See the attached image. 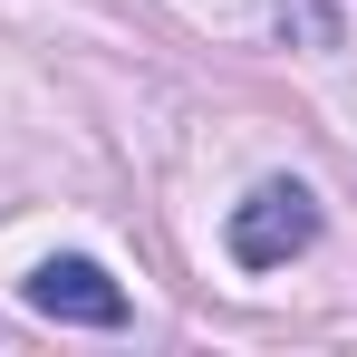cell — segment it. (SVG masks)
I'll use <instances>...</instances> for the list:
<instances>
[{
	"label": "cell",
	"instance_id": "6da1fadb",
	"mask_svg": "<svg viewBox=\"0 0 357 357\" xmlns=\"http://www.w3.org/2000/svg\"><path fill=\"white\" fill-rule=\"evenodd\" d=\"M309 232H319L309 183H261V193L232 213V261H241V271H271V261L309 251Z\"/></svg>",
	"mask_w": 357,
	"mask_h": 357
},
{
	"label": "cell",
	"instance_id": "7a4b0ae2",
	"mask_svg": "<svg viewBox=\"0 0 357 357\" xmlns=\"http://www.w3.org/2000/svg\"><path fill=\"white\" fill-rule=\"evenodd\" d=\"M29 309L77 319V328H116V319H126V290L97 271V261H39V271H29Z\"/></svg>",
	"mask_w": 357,
	"mask_h": 357
}]
</instances>
